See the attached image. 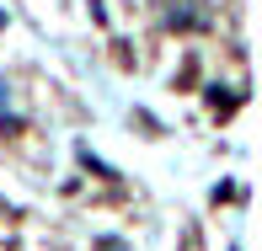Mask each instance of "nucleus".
<instances>
[]
</instances>
